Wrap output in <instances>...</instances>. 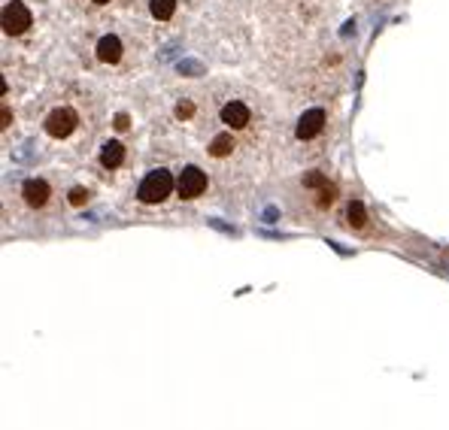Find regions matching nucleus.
<instances>
[{
	"label": "nucleus",
	"mask_w": 449,
	"mask_h": 430,
	"mask_svg": "<svg viewBox=\"0 0 449 430\" xmlns=\"http://www.w3.org/2000/svg\"><path fill=\"white\" fill-rule=\"evenodd\" d=\"M177 188V182H173V176L167 170H152L146 179L140 182V188H137V197H140L143 203H161L170 197V191Z\"/></svg>",
	"instance_id": "f257e3e1"
},
{
	"label": "nucleus",
	"mask_w": 449,
	"mask_h": 430,
	"mask_svg": "<svg viewBox=\"0 0 449 430\" xmlns=\"http://www.w3.org/2000/svg\"><path fill=\"white\" fill-rule=\"evenodd\" d=\"M76 125H79V119H76L73 110H67V106H58V110H52L46 115V134L55 136V140H64V136H70Z\"/></svg>",
	"instance_id": "f03ea898"
},
{
	"label": "nucleus",
	"mask_w": 449,
	"mask_h": 430,
	"mask_svg": "<svg viewBox=\"0 0 449 430\" xmlns=\"http://www.w3.org/2000/svg\"><path fill=\"white\" fill-rule=\"evenodd\" d=\"M0 19H3V30L10 37H19V34H25V30L30 28V10L21 3V0H12V3H6Z\"/></svg>",
	"instance_id": "7ed1b4c3"
},
{
	"label": "nucleus",
	"mask_w": 449,
	"mask_h": 430,
	"mask_svg": "<svg viewBox=\"0 0 449 430\" xmlns=\"http://www.w3.org/2000/svg\"><path fill=\"white\" fill-rule=\"evenodd\" d=\"M177 191L182 201H194V197H201L203 191H207V173L197 170V167H186V170L179 173L177 179Z\"/></svg>",
	"instance_id": "20e7f679"
},
{
	"label": "nucleus",
	"mask_w": 449,
	"mask_h": 430,
	"mask_svg": "<svg viewBox=\"0 0 449 430\" xmlns=\"http://www.w3.org/2000/svg\"><path fill=\"white\" fill-rule=\"evenodd\" d=\"M21 197H25V203H28V206L40 209V206L49 203L52 188H49V182H43V179H28L25 185H21Z\"/></svg>",
	"instance_id": "39448f33"
},
{
	"label": "nucleus",
	"mask_w": 449,
	"mask_h": 430,
	"mask_svg": "<svg viewBox=\"0 0 449 430\" xmlns=\"http://www.w3.org/2000/svg\"><path fill=\"white\" fill-rule=\"evenodd\" d=\"M322 127H325V112L322 110H307L301 115L295 134H298V140H313L316 134H322Z\"/></svg>",
	"instance_id": "423d86ee"
},
{
	"label": "nucleus",
	"mask_w": 449,
	"mask_h": 430,
	"mask_svg": "<svg viewBox=\"0 0 449 430\" xmlns=\"http://www.w3.org/2000/svg\"><path fill=\"white\" fill-rule=\"evenodd\" d=\"M222 121L228 127H246L249 125V106L240 101H231L222 106Z\"/></svg>",
	"instance_id": "0eeeda50"
},
{
	"label": "nucleus",
	"mask_w": 449,
	"mask_h": 430,
	"mask_svg": "<svg viewBox=\"0 0 449 430\" xmlns=\"http://www.w3.org/2000/svg\"><path fill=\"white\" fill-rule=\"evenodd\" d=\"M97 58L103 61V64H116V61L121 58V40L112 34L101 37V43H97Z\"/></svg>",
	"instance_id": "6e6552de"
},
{
	"label": "nucleus",
	"mask_w": 449,
	"mask_h": 430,
	"mask_svg": "<svg viewBox=\"0 0 449 430\" xmlns=\"http://www.w3.org/2000/svg\"><path fill=\"white\" fill-rule=\"evenodd\" d=\"M121 161H125V145L121 143H106L101 149V164L106 167V170H116V167H121Z\"/></svg>",
	"instance_id": "1a4fd4ad"
},
{
	"label": "nucleus",
	"mask_w": 449,
	"mask_h": 430,
	"mask_svg": "<svg viewBox=\"0 0 449 430\" xmlns=\"http://www.w3.org/2000/svg\"><path fill=\"white\" fill-rule=\"evenodd\" d=\"M234 152V140H231V134H219V136H212V143H210V155L212 158H228Z\"/></svg>",
	"instance_id": "9d476101"
},
{
	"label": "nucleus",
	"mask_w": 449,
	"mask_h": 430,
	"mask_svg": "<svg viewBox=\"0 0 449 430\" xmlns=\"http://www.w3.org/2000/svg\"><path fill=\"white\" fill-rule=\"evenodd\" d=\"M346 218H349V225H352L355 230H361L364 225H368V212H364V203H361V201H349V206H346Z\"/></svg>",
	"instance_id": "9b49d317"
},
{
	"label": "nucleus",
	"mask_w": 449,
	"mask_h": 430,
	"mask_svg": "<svg viewBox=\"0 0 449 430\" xmlns=\"http://www.w3.org/2000/svg\"><path fill=\"white\" fill-rule=\"evenodd\" d=\"M149 10L158 21H167V19H173V12H177V0H152Z\"/></svg>",
	"instance_id": "f8f14e48"
},
{
	"label": "nucleus",
	"mask_w": 449,
	"mask_h": 430,
	"mask_svg": "<svg viewBox=\"0 0 449 430\" xmlns=\"http://www.w3.org/2000/svg\"><path fill=\"white\" fill-rule=\"evenodd\" d=\"M303 185H307V188H325V185H328V179H325V173H319V170H313V173H307V176H303Z\"/></svg>",
	"instance_id": "ddd939ff"
},
{
	"label": "nucleus",
	"mask_w": 449,
	"mask_h": 430,
	"mask_svg": "<svg viewBox=\"0 0 449 430\" xmlns=\"http://www.w3.org/2000/svg\"><path fill=\"white\" fill-rule=\"evenodd\" d=\"M334 203V185L319 188V206H331Z\"/></svg>",
	"instance_id": "4468645a"
},
{
	"label": "nucleus",
	"mask_w": 449,
	"mask_h": 430,
	"mask_svg": "<svg viewBox=\"0 0 449 430\" xmlns=\"http://www.w3.org/2000/svg\"><path fill=\"white\" fill-rule=\"evenodd\" d=\"M70 203H73V206L88 203V191H86V188H73V191H70Z\"/></svg>",
	"instance_id": "2eb2a0df"
},
{
	"label": "nucleus",
	"mask_w": 449,
	"mask_h": 430,
	"mask_svg": "<svg viewBox=\"0 0 449 430\" xmlns=\"http://www.w3.org/2000/svg\"><path fill=\"white\" fill-rule=\"evenodd\" d=\"M177 115H179V119H192V115H194V106H192V103H179V106H177Z\"/></svg>",
	"instance_id": "dca6fc26"
},
{
	"label": "nucleus",
	"mask_w": 449,
	"mask_h": 430,
	"mask_svg": "<svg viewBox=\"0 0 449 430\" xmlns=\"http://www.w3.org/2000/svg\"><path fill=\"white\" fill-rule=\"evenodd\" d=\"M116 127H119V130H125V127H128V115H125V112H119V115H116Z\"/></svg>",
	"instance_id": "f3484780"
},
{
	"label": "nucleus",
	"mask_w": 449,
	"mask_h": 430,
	"mask_svg": "<svg viewBox=\"0 0 449 430\" xmlns=\"http://www.w3.org/2000/svg\"><path fill=\"white\" fill-rule=\"evenodd\" d=\"M94 3H110V0H94Z\"/></svg>",
	"instance_id": "a211bd4d"
}]
</instances>
